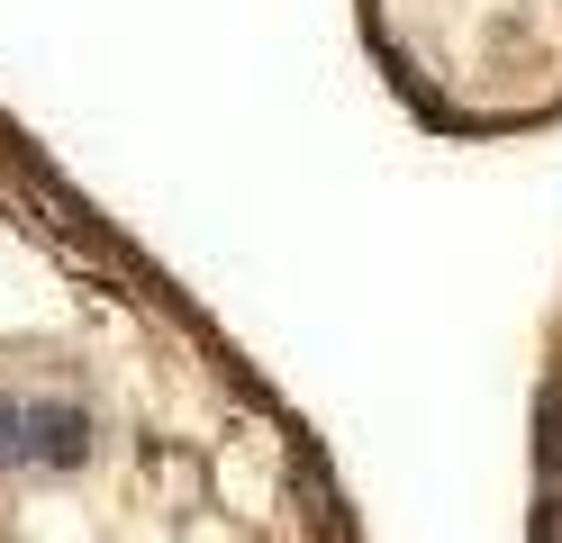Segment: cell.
Segmentation results:
<instances>
[{
  "label": "cell",
  "mask_w": 562,
  "mask_h": 543,
  "mask_svg": "<svg viewBox=\"0 0 562 543\" xmlns=\"http://www.w3.org/2000/svg\"><path fill=\"white\" fill-rule=\"evenodd\" d=\"M19 453L82 462V417H74V408H19Z\"/></svg>",
  "instance_id": "6da1fadb"
}]
</instances>
